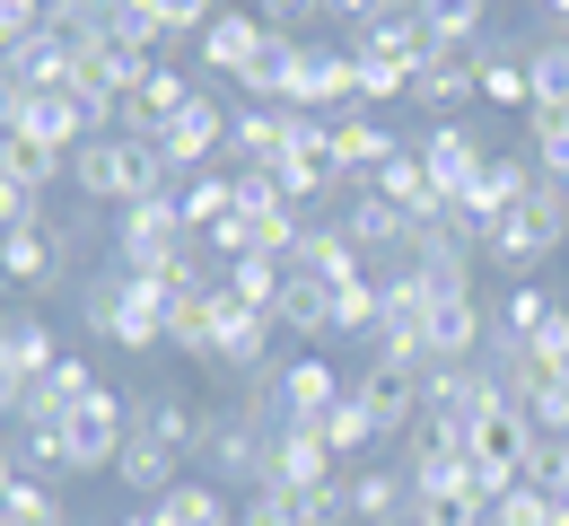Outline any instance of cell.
Listing matches in <instances>:
<instances>
[{
	"mask_svg": "<svg viewBox=\"0 0 569 526\" xmlns=\"http://www.w3.org/2000/svg\"><path fill=\"white\" fill-rule=\"evenodd\" d=\"M263 44H272V18H263V9H219L211 27L193 36V53H202V71H211L219 88H237L246 62H254Z\"/></svg>",
	"mask_w": 569,
	"mask_h": 526,
	"instance_id": "7c38bea8",
	"label": "cell"
},
{
	"mask_svg": "<svg viewBox=\"0 0 569 526\" xmlns=\"http://www.w3.org/2000/svg\"><path fill=\"white\" fill-rule=\"evenodd\" d=\"M193 97H202L193 79L176 71V62H158V71H149L141 88L123 97V115H114V132H132V141H158V132H167V123H176V115H184Z\"/></svg>",
	"mask_w": 569,
	"mask_h": 526,
	"instance_id": "5bb4252c",
	"label": "cell"
},
{
	"mask_svg": "<svg viewBox=\"0 0 569 526\" xmlns=\"http://www.w3.org/2000/svg\"><path fill=\"white\" fill-rule=\"evenodd\" d=\"M377 272H359V281H342L333 290V334H377Z\"/></svg>",
	"mask_w": 569,
	"mask_h": 526,
	"instance_id": "8d00e7d4",
	"label": "cell"
},
{
	"mask_svg": "<svg viewBox=\"0 0 569 526\" xmlns=\"http://www.w3.org/2000/svg\"><path fill=\"white\" fill-rule=\"evenodd\" d=\"M412 150L429 158V176H438V193L456 202V193H465V185L482 176V158H491V141L473 132V115H438V123H421V132H412Z\"/></svg>",
	"mask_w": 569,
	"mask_h": 526,
	"instance_id": "9c48e42d",
	"label": "cell"
},
{
	"mask_svg": "<svg viewBox=\"0 0 569 526\" xmlns=\"http://www.w3.org/2000/svg\"><path fill=\"white\" fill-rule=\"evenodd\" d=\"M535 18H543V27L561 36V27H569V0H535Z\"/></svg>",
	"mask_w": 569,
	"mask_h": 526,
	"instance_id": "b9f144b4",
	"label": "cell"
},
{
	"mask_svg": "<svg viewBox=\"0 0 569 526\" xmlns=\"http://www.w3.org/2000/svg\"><path fill=\"white\" fill-rule=\"evenodd\" d=\"M114 526H158V518H149V509H132V518H114Z\"/></svg>",
	"mask_w": 569,
	"mask_h": 526,
	"instance_id": "ee69618b",
	"label": "cell"
},
{
	"mask_svg": "<svg viewBox=\"0 0 569 526\" xmlns=\"http://www.w3.org/2000/svg\"><path fill=\"white\" fill-rule=\"evenodd\" d=\"M114 483H123V492L149 509L167 483H184V456L167 448V439H149V430H132V439H123V456H114Z\"/></svg>",
	"mask_w": 569,
	"mask_h": 526,
	"instance_id": "7402d4cb",
	"label": "cell"
},
{
	"mask_svg": "<svg viewBox=\"0 0 569 526\" xmlns=\"http://www.w3.org/2000/svg\"><path fill=\"white\" fill-rule=\"evenodd\" d=\"M0 483H9V474H0Z\"/></svg>",
	"mask_w": 569,
	"mask_h": 526,
	"instance_id": "bcb514c9",
	"label": "cell"
},
{
	"mask_svg": "<svg viewBox=\"0 0 569 526\" xmlns=\"http://www.w3.org/2000/svg\"><path fill=\"white\" fill-rule=\"evenodd\" d=\"M0 526H71V518H62V492L44 474H9L0 483Z\"/></svg>",
	"mask_w": 569,
	"mask_h": 526,
	"instance_id": "4dcf8cb0",
	"label": "cell"
},
{
	"mask_svg": "<svg viewBox=\"0 0 569 526\" xmlns=\"http://www.w3.org/2000/svg\"><path fill=\"white\" fill-rule=\"evenodd\" d=\"M228 9H263V0H228Z\"/></svg>",
	"mask_w": 569,
	"mask_h": 526,
	"instance_id": "f6af8a7d",
	"label": "cell"
},
{
	"mask_svg": "<svg viewBox=\"0 0 569 526\" xmlns=\"http://www.w3.org/2000/svg\"><path fill=\"white\" fill-rule=\"evenodd\" d=\"M184 246H193V228L176 211V193H149L132 211H114V264H123V272H167Z\"/></svg>",
	"mask_w": 569,
	"mask_h": 526,
	"instance_id": "277c9868",
	"label": "cell"
},
{
	"mask_svg": "<svg viewBox=\"0 0 569 526\" xmlns=\"http://www.w3.org/2000/svg\"><path fill=\"white\" fill-rule=\"evenodd\" d=\"M535 439H543V430H535V413H526V404H508L499 386H491V404L473 413V430H465L473 465H482V474H499V483H517V474H526Z\"/></svg>",
	"mask_w": 569,
	"mask_h": 526,
	"instance_id": "52a82bcc",
	"label": "cell"
},
{
	"mask_svg": "<svg viewBox=\"0 0 569 526\" xmlns=\"http://www.w3.org/2000/svg\"><path fill=\"white\" fill-rule=\"evenodd\" d=\"M368 193H386V202H395L403 220H429V211L447 202V193H438V176H429V158L412 150V141H403V158H386V176H377Z\"/></svg>",
	"mask_w": 569,
	"mask_h": 526,
	"instance_id": "d4e9b609",
	"label": "cell"
},
{
	"mask_svg": "<svg viewBox=\"0 0 569 526\" xmlns=\"http://www.w3.org/2000/svg\"><path fill=\"white\" fill-rule=\"evenodd\" d=\"M482 404H491V369H482V360H429L421 369V430L465 439Z\"/></svg>",
	"mask_w": 569,
	"mask_h": 526,
	"instance_id": "8992f818",
	"label": "cell"
},
{
	"mask_svg": "<svg viewBox=\"0 0 569 526\" xmlns=\"http://www.w3.org/2000/svg\"><path fill=\"white\" fill-rule=\"evenodd\" d=\"M36 27H53V0H0V44H18Z\"/></svg>",
	"mask_w": 569,
	"mask_h": 526,
	"instance_id": "ab89813d",
	"label": "cell"
},
{
	"mask_svg": "<svg viewBox=\"0 0 569 526\" xmlns=\"http://www.w3.org/2000/svg\"><path fill=\"white\" fill-rule=\"evenodd\" d=\"M0 325H9V316H0Z\"/></svg>",
	"mask_w": 569,
	"mask_h": 526,
	"instance_id": "7dc6e473",
	"label": "cell"
},
{
	"mask_svg": "<svg viewBox=\"0 0 569 526\" xmlns=\"http://www.w3.org/2000/svg\"><path fill=\"white\" fill-rule=\"evenodd\" d=\"M386 158H403V132H386L377 115H333V176H342V193H368L377 176H386Z\"/></svg>",
	"mask_w": 569,
	"mask_h": 526,
	"instance_id": "30bf717a",
	"label": "cell"
},
{
	"mask_svg": "<svg viewBox=\"0 0 569 526\" xmlns=\"http://www.w3.org/2000/svg\"><path fill=\"white\" fill-rule=\"evenodd\" d=\"M36 220H53V211H44V193H36L18 167H0V237H9V228H36Z\"/></svg>",
	"mask_w": 569,
	"mask_h": 526,
	"instance_id": "74e56055",
	"label": "cell"
},
{
	"mask_svg": "<svg viewBox=\"0 0 569 526\" xmlns=\"http://www.w3.org/2000/svg\"><path fill=\"white\" fill-rule=\"evenodd\" d=\"M132 9H141V18L167 36V44H184V36H202V27H211L228 0H132Z\"/></svg>",
	"mask_w": 569,
	"mask_h": 526,
	"instance_id": "836d02e7",
	"label": "cell"
},
{
	"mask_svg": "<svg viewBox=\"0 0 569 526\" xmlns=\"http://www.w3.org/2000/svg\"><path fill=\"white\" fill-rule=\"evenodd\" d=\"M219 281H228V299H237V307H263V316H272L281 290H289V264H281V255H246V264H228Z\"/></svg>",
	"mask_w": 569,
	"mask_h": 526,
	"instance_id": "1f68e13d",
	"label": "cell"
},
{
	"mask_svg": "<svg viewBox=\"0 0 569 526\" xmlns=\"http://www.w3.org/2000/svg\"><path fill=\"white\" fill-rule=\"evenodd\" d=\"M526 413H535V430H561V439H569V377H552V386H543Z\"/></svg>",
	"mask_w": 569,
	"mask_h": 526,
	"instance_id": "60d3db41",
	"label": "cell"
},
{
	"mask_svg": "<svg viewBox=\"0 0 569 526\" xmlns=\"http://www.w3.org/2000/svg\"><path fill=\"white\" fill-rule=\"evenodd\" d=\"M307 430L325 439V456H333L342 474H359V465H368V448H377V421L359 413V395H342V404H333L325 421H307Z\"/></svg>",
	"mask_w": 569,
	"mask_h": 526,
	"instance_id": "83f0119b",
	"label": "cell"
},
{
	"mask_svg": "<svg viewBox=\"0 0 569 526\" xmlns=\"http://www.w3.org/2000/svg\"><path fill=\"white\" fill-rule=\"evenodd\" d=\"M325 474H342V465L325 456V439H316L307 421H281V430L263 439V483H272V492H316Z\"/></svg>",
	"mask_w": 569,
	"mask_h": 526,
	"instance_id": "2e32d148",
	"label": "cell"
},
{
	"mask_svg": "<svg viewBox=\"0 0 569 526\" xmlns=\"http://www.w3.org/2000/svg\"><path fill=\"white\" fill-rule=\"evenodd\" d=\"M307 500V526H359L351 518V474H325L316 492H298Z\"/></svg>",
	"mask_w": 569,
	"mask_h": 526,
	"instance_id": "f35d334b",
	"label": "cell"
},
{
	"mask_svg": "<svg viewBox=\"0 0 569 526\" xmlns=\"http://www.w3.org/2000/svg\"><path fill=\"white\" fill-rule=\"evenodd\" d=\"M561 246H569V193L561 185H535L526 202H508V211L482 228V264L508 272V281H535Z\"/></svg>",
	"mask_w": 569,
	"mask_h": 526,
	"instance_id": "3957f363",
	"label": "cell"
},
{
	"mask_svg": "<svg viewBox=\"0 0 569 526\" xmlns=\"http://www.w3.org/2000/svg\"><path fill=\"white\" fill-rule=\"evenodd\" d=\"M421 18H429V36H438V53H482L499 0H421Z\"/></svg>",
	"mask_w": 569,
	"mask_h": 526,
	"instance_id": "cb8c5ba5",
	"label": "cell"
},
{
	"mask_svg": "<svg viewBox=\"0 0 569 526\" xmlns=\"http://www.w3.org/2000/svg\"><path fill=\"white\" fill-rule=\"evenodd\" d=\"M167 299H176V316H167V351H184L193 369H211L219 325H228V281H211V290H167Z\"/></svg>",
	"mask_w": 569,
	"mask_h": 526,
	"instance_id": "9a60e30c",
	"label": "cell"
},
{
	"mask_svg": "<svg viewBox=\"0 0 569 526\" xmlns=\"http://www.w3.org/2000/svg\"><path fill=\"white\" fill-rule=\"evenodd\" d=\"M289 272H307V281L342 290V281H359L368 264H359V246H351L333 220H307V228H298V246H289Z\"/></svg>",
	"mask_w": 569,
	"mask_h": 526,
	"instance_id": "d6986e66",
	"label": "cell"
},
{
	"mask_svg": "<svg viewBox=\"0 0 569 526\" xmlns=\"http://www.w3.org/2000/svg\"><path fill=\"white\" fill-rule=\"evenodd\" d=\"M412 106H421L429 123H438V115L482 106V88H473V53H429L421 71H412Z\"/></svg>",
	"mask_w": 569,
	"mask_h": 526,
	"instance_id": "ffe728a7",
	"label": "cell"
},
{
	"mask_svg": "<svg viewBox=\"0 0 569 526\" xmlns=\"http://www.w3.org/2000/svg\"><path fill=\"white\" fill-rule=\"evenodd\" d=\"M62 272H71V237H62L53 220L0 237V290H53Z\"/></svg>",
	"mask_w": 569,
	"mask_h": 526,
	"instance_id": "8fae6325",
	"label": "cell"
},
{
	"mask_svg": "<svg viewBox=\"0 0 569 526\" xmlns=\"http://www.w3.org/2000/svg\"><path fill=\"white\" fill-rule=\"evenodd\" d=\"M0 351H9V369L27 377V386H36V377H53V360H62V343H53V325H44V316H9V325H0Z\"/></svg>",
	"mask_w": 569,
	"mask_h": 526,
	"instance_id": "f546056e",
	"label": "cell"
},
{
	"mask_svg": "<svg viewBox=\"0 0 569 526\" xmlns=\"http://www.w3.org/2000/svg\"><path fill=\"white\" fill-rule=\"evenodd\" d=\"M237 526H307V500H298V492H272V483H254V492H237Z\"/></svg>",
	"mask_w": 569,
	"mask_h": 526,
	"instance_id": "d590c367",
	"label": "cell"
},
{
	"mask_svg": "<svg viewBox=\"0 0 569 526\" xmlns=\"http://www.w3.org/2000/svg\"><path fill=\"white\" fill-rule=\"evenodd\" d=\"M79 316H88V334H106L114 351H158L176 299H167L158 272H123V264H106V272L79 290Z\"/></svg>",
	"mask_w": 569,
	"mask_h": 526,
	"instance_id": "6da1fadb",
	"label": "cell"
},
{
	"mask_svg": "<svg viewBox=\"0 0 569 526\" xmlns=\"http://www.w3.org/2000/svg\"><path fill=\"white\" fill-rule=\"evenodd\" d=\"M176 211H184V228H193V237H211V228L237 211V185H228V167H202V176H184V185H176Z\"/></svg>",
	"mask_w": 569,
	"mask_h": 526,
	"instance_id": "f1b7e54d",
	"label": "cell"
},
{
	"mask_svg": "<svg viewBox=\"0 0 569 526\" xmlns=\"http://www.w3.org/2000/svg\"><path fill=\"white\" fill-rule=\"evenodd\" d=\"M0 474H18V430L0 421Z\"/></svg>",
	"mask_w": 569,
	"mask_h": 526,
	"instance_id": "7bdbcfd3",
	"label": "cell"
},
{
	"mask_svg": "<svg viewBox=\"0 0 569 526\" xmlns=\"http://www.w3.org/2000/svg\"><path fill=\"white\" fill-rule=\"evenodd\" d=\"M359 413L377 421V439H412L421 430V369H395V360H368V369L351 377Z\"/></svg>",
	"mask_w": 569,
	"mask_h": 526,
	"instance_id": "ba28073f",
	"label": "cell"
},
{
	"mask_svg": "<svg viewBox=\"0 0 569 526\" xmlns=\"http://www.w3.org/2000/svg\"><path fill=\"white\" fill-rule=\"evenodd\" d=\"M473 88H482V106L499 115H535V71H526V44H482L473 53Z\"/></svg>",
	"mask_w": 569,
	"mask_h": 526,
	"instance_id": "ac0fdd59",
	"label": "cell"
},
{
	"mask_svg": "<svg viewBox=\"0 0 569 526\" xmlns=\"http://www.w3.org/2000/svg\"><path fill=\"white\" fill-rule=\"evenodd\" d=\"M552 307H561V290H543V281H508V290L491 299V343H482V351H499V343H526V334H535Z\"/></svg>",
	"mask_w": 569,
	"mask_h": 526,
	"instance_id": "484cf974",
	"label": "cell"
},
{
	"mask_svg": "<svg viewBox=\"0 0 569 526\" xmlns=\"http://www.w3.org/2000/svg\"><path fill=\"white\" fill-rule=\"evenodd\" d=\"M526 71H535V106H552V115H569V44H561V36H543V44H526Z\"/></svg>",
	"mask_w": 569,
	"mask_h": 526,
	"instance_id": "d6a6232c",
	"label": "cell"
},
{
	"mask_svg": "<svg viewBox=\"0 0 569 526\" xmlns=\"http://www.w3.org/2000/svg\"><path fill=\"white\" fill-rule=\"evenodd\" d=\"M149 518L158 526H237V500L219 492L211 474H184V483H167V492L149 500Z\"/></svg>",
	"mask_w": 569,
	"mask_h": 526,
	"instance_id": "44dd1931",
	"label": "cell"
},
{
	"mask_svg": "<svg viewBox=\"0 0 569 526\" xmlns=\"http://www.w3.org/2000/svg\"><path fill=\"white\" fill-rule=\"evenodd\" d=\"M342 395H351V377L333 369L325 351H298V360L272 369V404H281V421H325Z\"/></svg>",
	"mask_w": 569,
	"mask_h": 526,
	"instance_id": "4fadbf2b",
	"label": "cell"
},
{
	"mask_svg": "<svg viewBox=\"0 0 569 526\" xmlns=\"http://www.w3.org/2000/svg\"><path fill=\"white\" fill-rule=\"evenodd\" d=\"M272 325H281V334H298V343H333V290H325V281H307V272H289Z\"/></svg>",
	"mask_w": 569,
	"mask_h": 526,
	"instance_id": "4316f807",
	"label": "cell"
},
{
	"mask_svg": "<svg viewBox=\"0 0 569 526\" xmlns=\"http://www.w3.org/2000/svg\"><path fill=\"white\" fill-rule=\"evenodd\" d=\"M491 526H561V500L535 492V483H508V492L491 500Z\"/></svg>",
	"mask_w": 569,
	"mask_h": 526,
	"instance_id": "e575fe53",
	"label": "cell"
},
{
	"mask_svg": "<svg viewBox=\"0 0 569 526\" xmlns=\"http://www.w3.org/2000/svg\"><path fill=\"white\" fill-rule=\"evenodd\" d=\"M71 185L88 193V202H114V211H132V202H149V193H176L158 141H132V132H88V141L71 150Z\"/></svg>",
	"mask_w": 569,
	"mask_h": 526,
	"instance_id": "7a4b0ae2",
	"label": "cell"
},
{
	"mask_svg": "<svg viewBox=\"0 0 569 526\" xmlns=\"http://www.w3.org/2000/svg\"><path fill=\"white\" fill-rule=\"evenodd\" d=\"M298 141V115L289 106H237L228 115V167H281Z\"/></svg>",
	"mask_w": 569,
	"mask_h": 526,
	"instance_id": "e0dca14e",
	"label": "cell"
},
{
	"mask_svg": "<svg viewBox=\"0 0 569 526\" xmlns=\"http://www.w3.org/2000/svg\"><path fill=\"white\" fill-rule=\"evenodd\" d=\"M351 518L359 526H412V474L359 465V474H351Z\"/></svg>",
	"mask_w": 569,
	"mask_h": 526,
	"instance_id": "603a6c76",
	"label": "cell"
},
{
	"mask_svg": "<svg viewBox=\"0 0 569 526\" xmlns=\"http://www.w3.org/2000/svg\"><path fill=\"white\" fill-rule=\"evenodd\" d=\"M228 115H237V106L202 88V97L158 132V158H167V176H176V185H184V176H202V167H228Z\"/></svg>",
	"mask_w": 569,
	"mask_h": 526,
	"instance_id": "5b68a950",
	"label": "cell"
}]
</instances>
